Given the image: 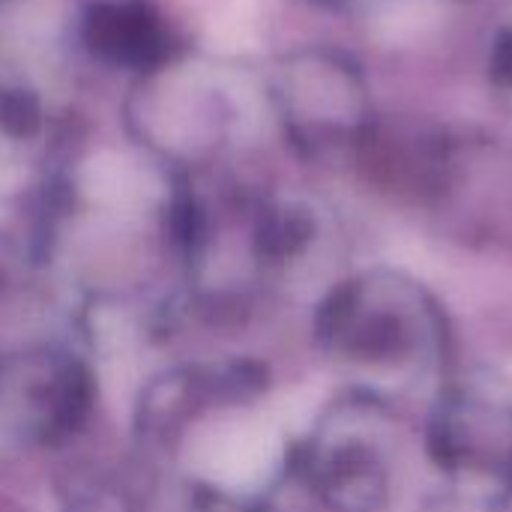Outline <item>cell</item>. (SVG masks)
I'll return each instance as SVG.
<instances>
[{
  "mask_svg": "<svg viewBox=\"0 0 512 512\" xmlns=\"http://www.w3.org/2000/svg\"><path fill=\"white\" fill-rule=\"evenodd\" d=\"M318 339L345 366L366 375L360 390L393 393L438 387L453 360L450 321L438 297L408 273L366 270L330 291L318 312Z\"/></svg>",
  "mask_w": 512,
  "mask_h": 512,
  "instance_id": "obj_1",
  "label": "cell"
},
{
  "mask_svg": "<svg viewBox=\"0 0 512 512\" xmlns=\"http://www.w3.org/2000/svg\"><path fill=\"white\" fill-rule=\"evenodd\" d=\"M426 453L444 483L477 510L512 501V381L492 369L450 372L432 396Z\"/></svg>",
  "mask_w": 512,
  "mask_h": 512,
  "instance_id": "obj_2",
  "label": "cell"
},
{
  "mask_svg": "<svg viewBox=\"0 0 512 512\" xmlns=\"http://www.w3.org/2000/svg\"><path fill=\"white\" fill-rule=\"evenodd\" d=\"M393 471L390 402L354 390L321 423L309 447V477L336 512H384Z\"/></svg>",
  "mask_w": 512,
  "mask_h": 512,
  "instance_id": "obj_3",
  "label": "cell"
}]
</instances>
